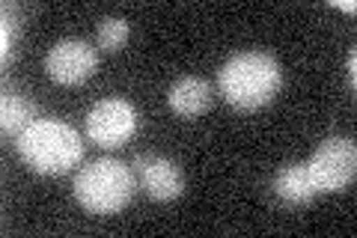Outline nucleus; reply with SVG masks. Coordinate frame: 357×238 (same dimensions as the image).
<instances>
[{
	"label": "nucleus",
	"instance_id": "nucleus-1",
	"mask_svg": "<svg viewBox=\"0 0 357 238\" xmlns=\"http://www.w3.org/2000/svg\"><path fill=\"white\" fill-rule=\"evenodd\" d=\"M218 84L223 98L238 110H259L268 105L283 84V72L280 63L271 54H259V51H248V54H236L223 63V69L218 72Z\"/></svg>",
	"mask_w": 357,
	"mask_h": 238
},
{
	"label": "nucleus",
	"instance_id": "nucleus-2",
	"mask_svg": "<svg viewBox=\"0 0 357 238\" xmlns=\"http://www.w3.org/2000/svg\"><path fill=\"white\" fill-rule=\"evenodd\" d=\"M15 149L24 164L42 176H63L84 158L81 134L60 119H36L18 134Z\"/></svg>",
	"mask_w": 357,
	"mask_h": 238
},
{
	"label": "nucleus",
	"instance_id": "nucleus-3",
	"mask_svg": "<svg viewBox=\"0 0 357 238\" xmlns=\"http://www.w3.org/2000/svg\"><path fill=\"white\" fill-rule=\"evenodd\" d=\"M134 188H137L134 170L116 158H98L75 176V200L93 214H114L126 209Z\"/></svg>",
	"mask_w": 357,
	"mask_h": 238
},
{
	"label": "nucleus",
	"instance_id": "nucleus-4",
	"mask_svg": "<svg viewBox=\"0 0 357 238\" xmlns=\"http://www.w3.org/2000/svg\"><path fill=\"white\" fill-rule=\"evenodd\" d=\"M310 179L316 191H342L354 182L357 173V146L349 137H331L319 146L307 161Z\"/></svg>",
	"mask_w": 357,
	"mask_h": 238
},
{
	"label": "nucleus",
	"instance_id": "nucleus-5",
	"mask_svg": "<svg viewBox=\"0 0 357 238\" xmlns=\"http://www.w3.org/2000/svg\"><path fill=\"white\" fill-rule=\"evenodd\" d=\"M137 131V110L126 98L96 101L86 113V137L102 149H116L128 143Z\"/></svg>",
	"mask_w": 357,
	"mask_h": 238
},
{
	"label": "nucleus",
	"instance_id": "nucleus-6",
	"mask_svg": "<svg viewBox=\"0 0 357 238\" xmlns=\"http://www.w3.org/2000/svg\"><path fill=\"white\" fill-rule=\"evenodd\" d=\"M98 57L84 39H63L45 57V72L54 84H84L89 75L96 72Z\"/></svg>",
	"mask_w": 357,
	"mask_h": 238
},
{
	"label": "nucleus",
	"instance_id": "nucleus-7",
	"mask_svg": "<svg viewBox=\"0 0 357 238\" xmlns=\"http://www.w3.org/2000/svg\"><path fill=\"white\" fill-rule=\"evenodd\" d=\"M134 179H137V185L146 191L152 200L158 202H167V200H176L182 197L185 191V173L182 167L170 158H161V155H137L134 158Z\"/></svg>",
	"mask_w": 357,
	"mask_h": 238
},
{
	"label": "nucleus",
	"instance_id": "nucleus-8",
	"mask_svg": "<svg viewBox=\"0 0 357 238\" xmlns=\"http://www.w3.org/2000/svg\"><path fill=\"white\" fill-rule=\"evenodd\" d=\"M167 101H170V110L176 117L194 119L211 107V87L203 81V77H178V81L170 87Z\"/></svg>",
	"mask_w": 357,
	"mask_h": 238
},
{
	"label": "nucleus",
	"instance_id": "nucleus-9",
	"mask_svg": "<svg viewBox=\"0 0 357 238\" xmlns=\"http://www.w3.org/2000/svg\"><path fill=\"white\" fill-rule=\"evenodd\" d=\"M274 194L283 202H289V206H304L319 191L312 185L307 164H286L277 170V176H274Z\"/></svg>",
	"mask_w": 357,
	"mask_h": 238
},
{
	"label": "nucleus",
	"instance_id": "nucleus-10",
	"mask_svg": "<svg viewBox=\"0 0 357 238\" xmlns=\"http://www.w3.org/2000/svg\"><path fill=\"white\" fill-rule=\"evenodd\" d=\"M0 126H3V131H24L27 126H33L36 122V117H33V107L30 101H24L21 96L15 93H6L3 101H0Z\"/></svg>",
	"mask_w": 357,
	"mask_h": 238
},
{
	"label": "nucleus",
	"instance_id": "nucleus-11",
	"mask_svg": "<svg viewBox=\"0 0 357 238\" xmlns=\"http://www.w3.org/2000/svg\"><path fill=\"white\" fill-rule=\"evenodd\" d=\"M96 39H98V48L102 51H119L128 39V21L126 18H105L102 24H98Z\"/></svg>",
	"mask_w": 357,
	"mask_h": 238
},
{
	"label": "nucleus",
	"instance_id": "nucleus-12",
	"mask_svg": "<svg viewBox=\"0 0 357 238\" xmlns=\"http://www.w3.org/2000/svg\"><path fill=\"white\" fill-rule=\"evenodd\" d=\"M13 30L15 24L9 21V6H3V51H0V60L9 63V54H13Z\"/></svg>",
	"mask_w": 357,
	"mask_h": 238
},
{
	"label": "nucleus",
	"instance_id": "nucleus-13",
	"mask_svg": "<svg viewBox=\"0 0 357 238\" xmlns=\"http://www.w3.org/2000/svg\"><path fill=\"white\" fill-rule=\"evenodd\" d=\"M354 66H357V54L349 57V81H351V87H354Z\"/></svg>",
	"mask_w": 357,
	"mask_h": 238
},
{
	"label": "nucleus",
	"instance_id": "nucleus-14",
	"mask_svg": "<svg viewBox=\"0 0 357 238\" xmlns=\"http://www.w3.org/2000/svg\"><path fill=\"white\" fill-rule=\"evenodd\" d=\"M337 6H342L345 9V13H354V3H351V0H340V3Z\"/></svg>",
	"mask_w": 357,
	"mask_h": 238
}]
</instances>
